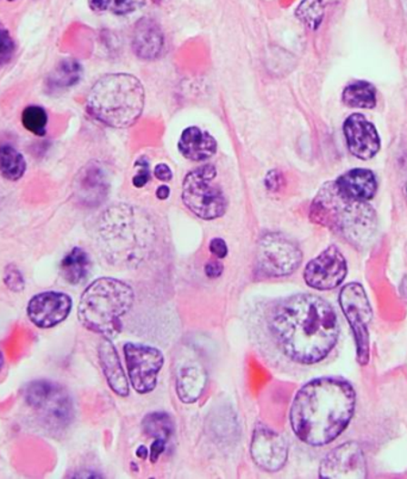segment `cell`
Returning a JSON list of instances; mask_svg holds the SVG:
<instances>
[{"instance_id": "obj_1", "label": "cell", "mask_w": 407, "mask_h": 479, "mask_svg": "<svg viewBox=\"0 0 407 479\" xmlns=\"http://www.w3.org/2000/svg\"><path fill=\"white\" fill-rule=\"evenodd\" d=\"M270 328L282 353L304 365L327 358L340 332L331 305L313 295L281 300L271 311Z\"/></svg>"}, {"instance_id": "obj_2", "label": "cell", "mask_w": 407, "mask_h": 479, "mask_svg": "<svg viewBox=\"0 0 407 479\" xmlns=\"http://www.w3.org/2000/svg\"><path fill=\"white\" fill-rule=\"evenodd\" d=\"M354 388L341 378H318L294 398L290 424L294 434L311 446L328 445L346 430L354 415Z\"/></svg>"}, {"instance_id": "obj_3", "label": "cell", "mask_w": 407, "mask_h": 479, "mask_svg": "<svg viewBox=\"0 0 407 479\" xmlns=\"http://www.w3.org/2000/svg\"><path fill=\"white\" fill-rule=\"evenodd\" d=\"M310 218L356 248L368 245L378 226L377 214L371 203L343 195L333 181L318 192L310 208Z\"/></svg>"}, {"instance_id": "obj_4", "label": "cell", "mask_w": 407, "mask_h": 479, "mask_svg": "<svg viewBox=\"0 0 407 479\" xmlns=\"http://www.w3.org/2000/svg\"><path fill=\"white\" fill-rule=\"evenodd\" d=\"M99 235L107 258L123 266L141 264L155 241L148 216L127 204L112 207L103 214Z\"/></svg>"}, {"instance_id": "obj_5", "label": "cell", "mask_w": 407, "mask_h": 479, "mask_svg": "<svg viewBox=\"0 0 407 479\" xmlns=\"http://www.w3.org/2000/svg\"><path fill=\"white\" fill-rule=\"evenodd\" d=\"M145 89L127 73H111L93 85L86 100L87 113L97 121L114 129H127L141 118Z\"/></svg>"}, {"instance_id": "obj_6", "label": "cell", "mask_w": 407, "mask_h": 479, "mask_svg": "<svg viewBox=\"0 0 407 479\" xmlns=\"http://www.w3.org/2000/svg\"><path fill=\"white\" fill-rule=\"evenodd\" d=\"M133 288L112 277L92 282L81 296L77 316L87 330L111 339L122 331V319L133 307Z\"/></svg>"}, {"instance_id": "obj_7", "label": "cell", "mask_w": 407, "mask_h": 479, "mask_svg": "<svg viewBox=\"0 0 407 479\" xmlns=\"http://www.w3.org/2000/svg\"><path fill=\"white\" fill-rule=\"evenodd\" d=\"M217 170L211 164L192 170L182 183V203L203 220H215L226 214L228 200L216 182Z\"/></svg>"}, {"instance_id": "obj_8", "label": "cell", "mask_w": 407, "mask_h": 479, "mask_svg": "<svg viewBox=\"0 0 407 479\" xmlns=\"http://www.w3.org/2000/svg\"><path fill=\"white\" fill-rule=\"evenodd\" d=\"M25 401L37 419L53 431L66 430L75 417L72 398L57 382L31 381L25 390Z\"/></svg>"}, {"instance_id": "obj_9", "label": "cell", "mask_w": 407, "mask_h": 479, "mask_svg": "<svg viewBox=\"0 0 407 479\" xmlns=\"http://www.w3.org/2000/svg\"><path fill=\"white\" fill-rule=\"evenodd\" d=\"M340 304L344 316L351 324L356 342V355L360 365H367L370 360V332L371 307L362 285L352 282L344 286L340 295Z\"/></svg>"}, {"instance_id": "obj_10", "label": "cell", "mask_w": 407, "mask_h": 479, "mask_svg": "<svg viewBox=\"0 0 407 479\" xmlns=\"http://www.w3.org/2000/svg\"><path fill=\"white\" fill-rule=\"evenodd\" d=\"M300 246L280 234H267L259 239L257 268L262 276L281 277L290 276L301 264Z\"/></svg>"}, {"instance_id": "obj_11", "label": "cell", "mask_w": 407, "mask_h": 479, "mask_svg": "<svg viewBox=\"0 0 407 479\" xmlns=\"http://www.w3.org/2000/svg\"><path fill=\"white\" fill-rule=\"evenodd\" d=\"M124 354L131 385L141 395L157 388L158 376L164 366V354L157 348L127 343Z\"/></svg>"}, {"instance_id": "obj_12", "label": "cell", "mask_w": 407, "mask_h": 479, "mask_svg": "<svg viewBox=\"0 0 407 479\" xmlns=\"http://www.w3.org/2000/svg\"><path fill=\"white\" fill-rule=\"evenodd\" d=\"M347 272L346 258L337 246L331 245L309 262L304 279L310 287L318 291H329L342 284Z\"/></svg>"}, {"instance_id": "obj_13", "label": "cell", "mask_w": 407, "mask_h": 479, "mask_svg": "<svg viewBox=\"0 0 407 479\" xmlns=\"http://www.w3.org/2000/svg\"><path fill=\"white\" fill-rule=\"evenodd\" d=\"M321 478H366L367 465L361 446L356 443H343L331 452L321 462Z\"/></svg>"}, {"instance_id": "obj_14", "label": "cell", "mask_w": 407, "mask_h": 479, "mask_svg": "<svg viewBox=\"0 0 407 479\" xmlns=\"http://www.w3.org/2000/svg\"><path fill=\"white\" fill-rule=\"evenodd\" d=\"M72 305L71 297L66 293L44 292L31 297L26 312L34 326L49 329L67 319Z\"/></svg>"}, {"instance_id": "obj_15", "label": "cell", "mask_w": 407, "mask_h": 479, "mask_svg": "<svg viewBox=\"0 0 407 479\" xmlns=\"http://www.w3.org/2000/svg\"><path fill=\"white\" fill-rule=\"evenodd\" d=\"M250 453L255 463L269 473L281 470L289 457L285 440L277 432L266 426H258L255 430Z\"/></svg>"}, {"instance_id": "obj_16", "label": "cell", "mask_w": 407, "mask_h": 479, "mask_svg": "<svg viewBox=\"0 0 407 479\" xmlns=\"http://www.w3.org/2000/svg\"><path fill=\"white\" fill-rule=\"evenodd\" d=\"M344 137H346L349 152L361 161L374 158L382 149V139L378 130L362 114H351L344 121Z\"/></svg>"}, {"instance_id": "obj_17", "label": "cell", "mask_w": 407, "mask_h": 479, "mask_svg": "<svg viewBox=\"0 0 407 479\" xmlns=\"http://www.w3.org/2000/svg\"><path fill=\"white\" fill-rule=\"evenodd\" d=\"M107 180L106 172L97 161L85 165L75 180V194L86 206H98L107 198Z\"/></svg>"}, {"instance_id": "obj_18", "label": "cell", "mask_w": 407, "mask_h": 479, "mask_svg": "<svg viewBox=\"0 0 407 479\" xmlns=\"http://www.w3.org/2000/svg\"><path fill=\"white\" fill-rule=\"evenodd\" d=\"M131 47L139 59H158L165 48V35L161 26L154 19L142 18L136 23Z\"/></svg>"}, {"instance_id": "obj_19", "label": "cell", "mask_w": 407, "mask_h": 479, "mask_svg": "<svg viewBox=\"0 0 407 479\" xmlns=\"http://www.w3.org/2000/svg\"><path fill=\"white\" fill-rule=\"evenodd\" d=\"M333 182L343 195L366 203L373 199L378 192L377 176L368 169L349 170Z\"/></svg>"}, {"instance_id": "obj_20", "label": "cell", "mask_w": 407, "mask_h": 479, "mask_svg": "<svg viewBox=\"0 0 407 479\" xmlns=\"http://www.w3.org/2000/svg\"><path fill=\"white\" fill-rule=\"evenodd\" d=\"M178 149L185 158L192 161L210 160L217 151L216 139L207 130L188 127L182 132Z\"/></svg>"}, {"instance_id": "obj_21", "label": "cell", "mask_w": 407, "mask_h": 479, "mask_svg": "<svg viewBox=\"0 0 407 479\" xmlns=\"http://www.w3.org/2000/svg\"><path fill=\"white\" fill-rule=\"evenodd\" d=\"M98 353L100 365H102L103 372L106 374L110 388L118 396L129 395L127 378L126 373H124L121 361H119L117 350H116L110 339L104 338V341L99 345Z\"/></svg>"}, {"instance_id": "obj_22", "label": "cell", "mask_w": 407, "mask_h": 479, "mask_svg": "<svg viewBox=\"0 0 407 479\" xmlns=\"http://www.w3.org/2000/svg\"><path fill=\"white\" fill-rule=\"evenodd\" d=\"M207 370L199 364L182 366L177 376V392L186 404L195 403L203 395L207 385Z\"/></svg>"}, {"instance_id": "obj_23", "label": "cell", "mask_w": 407, "mask_h": 479, "mask_svg": "<svg viewBox=\"0 0 407 479\" xmlns=\"http://www.w3.org/2000/svg\"><path fill=\"white\" fill-rule=\"evenodd\" d=\"M81 78V67L75 59H65L46 76V90L48 94H57L66 89L75 87Z\"/></svg>"}, {"instance_id": "obj_24", "label": "cell", "mask_w": 407, "mask_h": 479, "mask_svg": "<svg viewBox=\"0 0 407 479\" xmlns=\"http://www.w3.org/2000/svg\"><path fill=\"white\" fill-rule=\"evenodd\" d=\"M90 270V256L81 248L69 251L61 262L62 276L72 285H79L86 280Z\"/></svg>"}, {"instance_id": "obj_25", "label": "cell", "mask_w": 407, "mask_h": 479, "mask_svg": "<svg viewBox=\"0 0 407 479\" xmlns=\"http://www.w3.org/2000/svg\"><path fill=\"white\" fill-rule=\"evenodd\" d=\"M26 172V161L17 149L9 144L0 145V175L11 182H17Z\"/></svg>"}, {"instance_id": "obj_26", "label": "cell", "mask_w": 407, "mask_h": 479, "mask_svg": "<svg viewBox=\"0 0 407 479\" xmlns=\"http://www.w3.org/2000/svg\"><path fill=\"white\" fill-rule=\"evenodd\" d=\"M342 102L349 108L373 109L377 106V90L371 83H352L344 89Z\"/></svg>"}, {"instance_id": "obj_27", "label": "cell", "mask_w": 407, "mask_h": 479, "mask_svg": "<svg viewBox=\"0 0 407 479\" xmlns=\"http://www.w3.org/2000/svg\"><path fill=\"white\" fill-rule=\"evenodd\" d=\"M143 431L146 434L158 442L167 443L174 432V424L168 413L151 412L143 420Z\"/></svg>"}, {"instance_id": "obj_28", "label": "cell", "mask_w": 407, "mask_h": 479, "mask_svg": "<svg viewBox=\"0 0 407 479\" xmlns=\"http://www.w3.org/2000/svg\"><path fill=\"white\" fill-rule=\"evenodd\" d=\"M22 125L36 137H45L48 127V114L40 106L26 107L22 113Z\"/></svg>"}, {"instance_id": "obj_29", "label": "cell", "mask_w": 407, "mask_h": 479, "mask_svg": "<svg viewBox=\"0 0 407 479\" xmlns=\"http://www.w3.org/2000/svg\"><path fill=\"white\" fill-rule=\"evenodd\" d=\"M298 17L305 22L310 28L316 29L323 17V7L320 0H305L297 11Z\"/></svg>"}, {"instance_id": "obj_30", "label": "cell", "mask_w": 407, "mask_h": 479, "mask_svg": "<svg viewBox=\"0 0 407 479\" xmlns=\"http://www.w3.org/2000/svg\"><path fill=\"white\" fill-rule=\"evenodd\" d=\"M15 53V40L9 30L0 23V68L9 64L13 60Z\"/></svg>"}, {"instance_id": "obj_31", "label": "cell", "mask_w": 407, "mask_h": 479, "mask_svg": "<svg viewBox=\"0 0 407 479\" xmlns=\"http://www.w3.org/2000/svg\"><path fill=\"white\" fill-rule=\"evenodd\" d=\"M4 284L14 292H21L25 289V279L17 266L13 265L6 266L5 273H4Z\"/></svg>"}, {"instance_id": "obj_32", "label": "cell", "mask_w": 407, "mask_h": 479, "mask_svg": "<svg viewBox=\"0 0 407 479\" xmlns=\"http://www.w3.org/2000/svg\"><path fill=\"white\" fill-rule=\"evenodd\" d=\"M143 158L141 160H138L136 161V166H138V172L136 173L133 182L135 187L142 188L145 187L147 183L149 182L150 180V173L148 169V161H142Z\"/></svg>"}, {"instance_id": "obj_33", "label": "cell", "mask_w": 407, "mask_h": 479, "mask_svg": "<svg viewBox=\"0 0 407 479\" xmlns=\"http://www.w3.org/2000/svg\"><path fill=\"white\" fill-rule=\"evenodd\" d=\"M210 251L217 258H226L228 255L227 243L222 238H215L210 242Z\"/></svg>"}, {"instance_id": "obj_34", "label": "cell", "mask_w": 407, "mask_h": 479, "mask_svg": "<svg viewBox=\"0 0 407 479\" xmlns=\"http://www.w3.org/2000/svg\"><path fill=\"white\" fill-rule=\"evenodd\" d=\"M155 177L161 182H169L172 180L173 172L169 166L167 164H158L155 168Z\"/></svg>"}, {"instance_id": "obj_35", "label": "cell", "mask_w": 407, "mask_h": 479, "mask_svg": "<svg viewBox=\"0 0 407 479\" xmlns=\"http://www.w3.org/2000/svg\"><path fill=\"white\" fill-rule=\"evenodd\" d=\"M223 265L217 261L209 262L205 266V273L209 277H219L223 274Z\"/></svg>"}, {"instance_id": "obj_36", "label": "cell", "mask_w": 407, "mask_h": 479, "mask_svg": "<svg viewBox=\"0 0 407 479\" xmlns=\"http://www.w3.org/2000/svg\"><path fill=\"white\" fill-rule=\"evenodd\" d=\"M112 2L114 0H88V5L96 13H104V11L111 9Z\"/></svg>"}, {"instance_id": "obj_37", "label": "cell", "mask_w": 407, "mask_h": 479, "mask_svg": "<svg viewBox=\"0 0 407 479\" xmlns=\"http://www.w3.org/2000/svg\"><path fill=\"white\" fill-rule=\"evenodd\" d=\"M165 446H166V443L158 442V440H155V443H153V446H151V450H150L151 462L155 463L158 461L162 452L165 451Z\"/></svg>"}, {"instance_id": "obj_38", "label": "cell", "mask_w": 407, "mask_h": 479, "mask_svg": "<svg viewBox=\"0 0 407 479\" xmlns=\"http://www.w3.org/2000/svg\"><path fill=\"white\" fill-rule=\"evenodd\" d=\"M169 188L167 185H160L157 192V196L160 200H166L169 196Z\"/></svg>"}, {"instance_id": "obj_39", "label": "cell", "mask_w": 407, "mask_h": 479, "mask_svg": "<svg viewBox=\"0 0 407 479\" xmlns=\"http://www.w3.org/2000/svg\"><path fill=\"white\" fill-rule=\"evenodd\" d=\"M136 7L149 5V4H160L166 2V0H133Z\"/></svg>"}, {"instance_id": "obj_40", "label": "cell", "mask_w": 407, "mask_h": 479, "mask_svg": "<svg viewBox=\"0 0 407 479\" xmlns=\"http://www.w3.org/2000/svg\"><path fill=\"white\" fill-rule=\"evenodd\" d=\"M137 454H138V457L146 458L147 454H148V453H147V450H146L145 447H141V448H139Z\"/></svg>"}, {"instance_id": "obj_41", "label": "cell", "mask_w": 407, "mask_h": 479, "mask_svg": "<svg viewBox=\"0 0 407 479\" xmlns=\"http://www.w3.org/2000/svg\"><path fill=\"white\" fill-rule=\"evenodd\" d=\"M4 366H5V359H4V355L2 351H0V372L4 370Z\"/></svg>"}, {"instance_id": "obj_42", "label": "cell", "mask_w": 407, "mask_h": 479, "mask_svg": "<svg viewBox=\"0 0 407 479\" xmlns=\"http://www.w3.org/2000/svg\"><path fill=\"white\" fill-rule=\"evenodd\" d=\"M405 194L407 196V184H406V188H405Z\"/></svg>"}, {"instance_id": "obj_43", "label": "cell", "mask_w": 407, "mask_h": 479, "mask_svg": "<svg viewBox=\"0 0 407 479\" xmlns=\"http://www.w3.org/2000/svg\"><path fill=\"white\" fill-rule=\"evenodd\" d=\"M6 2H15V0H6Z\"/></svg>"}]
</instances>
